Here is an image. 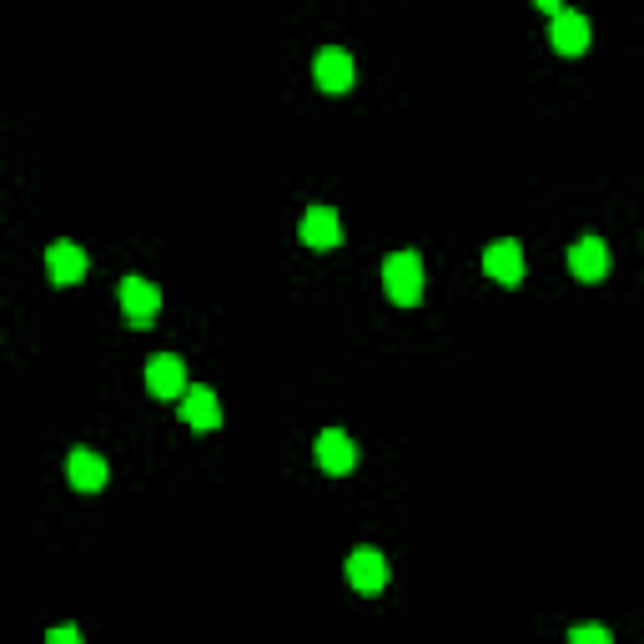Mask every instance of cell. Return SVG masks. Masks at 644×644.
<instances>
[{"label":"cell","instance_id":"6da1fadb","mask_svg":"<svg viewBox=\"0 0 644 644\" xmlns=\"http://www.w3.org/2000/svg\"><path fill=\"white\" fill-rule=\"evenodd\" d=\"M382 287H388V298L398 308H413L423 298V257L418 252H393L388 263H382Z\"/></svg>","mask_w":644,"mask_h":644},{"label":"cell","instance_id":"7c38bea8","mask_svg":"<svg viewBox=\"0 0 644 644\" xmlns=\"http://www.w3.org/2000/svg\"><path fill=\"white\" fill-rule=\"evenodd\" d=\"M181 418H187L191 429H222V403H216L212 388H187V398H181Z\"/></svg>","mask_w":644,"mask_h":644},{"label":"cell","instance_id":"52a82bcc","mask_svg":"<svg viewBox=\"0 0 644 644\" xmlns=\"http://www.w3.org/2000/svg\"><path fill=\"white\" fill-rule=\"evenodd\" d=\"M121 308H126L132 327H146L156 318V308H162V292L146 277H121Z\"/></svg>","mask_w":644,"mask_h":644},{"label":"cell","instance_id":"ba28073f","mask_svg":"<svg viewBox=\"0 0 644 644\" xmlns=\"http://www.w3.org/2000/svg\"><path fill=\"white\" fill-rule=\"evenodd\" d=\"M46 273H51V282L56 287H76L86 277V252L76 247V242H51Z\"/></svg>","mask_w":644,"mask_h":644},{"label":"cell","instance_id":"8992f818","mask_svg":"<svg viewBox=\"0 0 644 644\" xmlns=\"http://www.w3.org/2000/svg\"><path fill=\"white\" fill-rule=\"evenodd\" d=\"M312 454H318V464L327 474H353V464H358V448H353V438L343 429H322L318 443H312Z\"/></svg>","mask_w":644,"mask_h":644},{"label":"cell","instance_id":"9c48e42d","mask_svg":"<svg viewBox=\"0 0 644 644\" xmlns=\"http://www.w3.org/2000/svg\"><path fill=\"white\" fill-rule=\"evenodd\" d=\"M569 273L579 277V282H599V277L609 273V247L599 237H579L569 247Z\"/></svg>","mask_w":644,"mask_h":644},{"label":"cell","instance_id":"277c9868","mask_svg":"<svg viewBox=\"0 0 644 644\" xmlns=\"http://www.w3.org/2000/svg\"><path fill=\"white\" fill-rule=\"evenodd\" d=\"M484 273L493 277L499 287H513V282H524V252H519V242H489L484 247Z\"/></svg>","mask_w":644,"mask_h":644},{"label":"cell","instance_id":"5b68a950","mask_svg":"<svg viewBox=\"0 0 644 644\" xmlns=\"http://www.w3.org/2000/svg\"><path fill=\"white\" fill-rule=\"evenodd\" d=\"M312 81H318L322 91H347V86H353V56H347L343 46H322L318 56H312Z\"/></svg>","mask_w":644,"mask_h":644},{"label":"cell","instance_id":"9a60e30c","mask_svg":"<svg viewBox=\"0 0 644 644\" xmlns=\"http://www.w3.org/2000/svg\"><path fill=\"white\" fill-rule=\"evenodd\" d=\"M46 644H86V640L76 624H56V630H46Z\"/></svg>","mask_w":644,"mask_h":644},{"label":"cell","instance_id":"4fadbf2b","mask_svg":"<svg viewBox=\"0 0 644 644\" xmlns=\"http://www.w3.org/2000/svg\"><path fill=\"white\" fill-rule=\"evenodd\" d=\"M66 478H71V489L96 493L101 484H107V458L91 454V448H76V454L66 458Z\"/></svg>","mask_w":644,"mask_h":644},{"label":"cell","instance_id":"8fae6325","mask_svg":"<svg viewBox=\"0 0 644 644\" xmlns=\"http://www.w3.org/2000/svg\"><path fill=\"white\" fill-rule=\"evenodd\" d=\"M549 41H554V51H559V56H585V46H589V21H585L579 11H559V15H554Z\"/></svg>","mask_w":644,"mask_h":644},{"label":"cell","instance_id":"3957f363","mask_svg":"<svg viewBox=\"0 0 644 644\" xmlns=\"http://www.w3.org/2000/svg\"><path fill=\"white\" fill-rule=\"evenodd\" d=\"M347 585L358 589V595H378L382 585H388V559H382L378 549H353L347 554Z\"/></svg>","mask_w":644,"mask_h":644},{"label":"cell","instance_id":"30bf717a","mask_svg":"<svg viewBox=\"0 0 644 644\" xmlns=\"http://www.w3.org/2000/svg\"><path fill=\"white\" fill-rule=\"evenodd\" d=\"M302 242L318 252L337 247V242H343V216H337L333 207H312V212L302 216Z\"/></svg>","mask_w":644,"mask_h":644},{"label":"cell","instance_id":"5bb4252c","mask_svg":"<svg viewBox=\"0 0 644 644\" xmlns=\"http://www.w3.org/2000/svg\"><path fill=\"white\" fill-rule=\"evenodd\" d=\"M569 644H614V634H609L604 624H574Z\"/></svg>","mask_w":644,"mask_h":644},{"label":"cell","instance_id":"7a4b0ae2","mask_svg":"<svg viewBox=\"0 0 644 644\" xmlns=\"http://www.w3.org/2000/svg\"><path fill=\"white\" fill-rule=\"evenodd\" d=\"M146 388H152V398H187V368H181L177 353H156V358H146Z\"/></svg>","mask_w":644,"mask_h":644}]
</instances>
